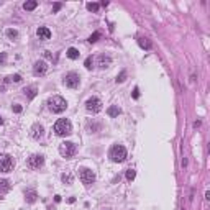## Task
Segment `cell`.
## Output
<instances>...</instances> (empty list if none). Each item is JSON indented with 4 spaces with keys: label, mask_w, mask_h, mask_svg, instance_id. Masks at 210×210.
Wrapping results in <instances>:
<instances>
[{
    "label": "cell",
    "mask_w": 210,
    "mask_h": 210,
    "mask_svg": "<svg viewBox=\"0 0 210 210\" xmlns=\"http://www.w3.org/2000/svg\"><path fill=\"white\" fill-rule=\"evenodd\" d=\"M48 107H49V110L52 113H63L67 107V102L59 95H52L51 99L48 100Z\"/></svg>",
    "instance_id": "6da1fadb"
},
{
    "label": "cell",
    "mask_w": 210,
    "mask_h": 210,
    "mask_svg": "<svg viewBox=\"0 0 210 210\" xmlns=\"http://www.w3.org/2000/svg\"><path fill=\"white\" fill-rule=\"evenodd\" d=\"M54 131L58 136H67L72 133V123L67 118H59L54 125Z\"/></svg>",
    "instance_id": "7a4b0ae2"
},
{
    "label": "cell",
    "mask_w": 210,
    "mask_h": 210,
    "mask_svg": "<svg viewBox=\"0 0 210 210\" xmlns=\"http://www.w3.org/2000/svg\"><path fill=\"white\" fill-rule=\"evenodd\" d=\"M108 156H110V159L113 161V163H123L125 159H127V149L122 144H113L110 149V153H108Z\"/></svg>",
    "instance_id": "3957f363"
},
{
    "label": "cell",
    "mask_w": 210,
    "mask_h": 210,
    "mask_svg": "<svg viewBox=\"0 0 210 210\" xmlns=\"http://www.w3.org/2000/svg\"><path fill=\"white\" fill-rule=\"evenodd\" d=\"M59 153H61L63 158H72L77 153V146L72 141H64V143L59 144Z\"/></svg>",
    "instance_id": "277c9868"
},
{
    "label": "cell",
    "mask_w": 210,
    "mask_h": 210,
    "mask_svg": "<svg viewBox=\"0 0 210 210\" xmlns=\"http://www.w3.org/2000/svg\"><path fill=\"white\" fill-rule=\"evenodd\" d=\"M79 177H80V181H82L84 185H90V184L95 182V174H94V171H90V169H87V168H82V169H80V171H79Z\"/></svg>",
    "instance_id": "5b68a950"
},
{
    "label": "cell",
    "mask_w": 210,
    "mask_h": 210,
    "mask_svg": "<svg viewBox=\"0 0 210 210\" xmlns=\"http://www.w3.org/2000/svg\"><path fill=\"white\" fill-rule=\"evenodd\" d=\"M79 84H80V77L77 72H69V74L64 76V86L66 87L76 89V87H79Z\"/></svg>",
    "instance_id": "8992f818"
},
{
    "label": "cell",
    "mask_w": 210,
    "mask_h": 210,
    "mask_svg": "<svg viewBox=\"0 0 210 210\" xmlns=\"http://www.w3.org/2000/svg\"><path fill=\"white\" fill-rule=\"evenodd\" d=\"M86 108L90 113H99V112L102 110V100L97 99V97H90L86 102Z\"/></svg>",
    "instance_id": "52a82bcc"
},
{
    "label": "cell",
    "mask_w": 210,
    "mask_h": 210,
    "mask_svg": "<svg viewBox=\"0 0 210 210\" xmlns=\"http://www.w3.org/2000/svg\"><path fill=\"white\" fill-rule=\"evenodd\" d=\"M13 169V159L8 154L0 156V172H10Z\"/></svg>",
    "instance_id": "ba28073f"
},
{
    "label": "cell",
    "mask_w": 210,
    "mask_h": 210,
    "mask_svg": "<svg viewBox=\"0 0 210 210\" xmlns=\"http://www.w3.org/2000/svg\"><path fill=\"white\" fill-rule=\"evenodd\" d=\"M43 164H44V158L41 154H33L28 159V166L31 169H39V168H43Z\"/></svg>",
    "instance_id": "9c48e42d"
},
{
    "label": "cell",
    "mask_w": 210,
    "mask_h": 210,
    "mask_svg": "<svg viewBox=\"0 0 210 210\" xmlns=\"http://www.w3.org/2000/svg\"><path fill=\"white\" fill-rule=\"evenodd\" d=\"M46 71H48V64L44 61H36L35 63V66H33V74L35 76H43V74H46Z\"/></svg>",
    "instance_id": "30bf717a"
},
{
    "label": "cell",
    "mask_w": 210,
    "mask_h": 210,
    "mask_svg": "<svg viewBox=\"0 0 210 210\" xmlns=\"http://www.w3.org/2000/svg\"><path fill=\"white\" fill-rule=\"evenodd\" d=\"M43 135H44V128H43V125L35 123L33 127H31V136H33L35 140H39Z\"/></svg>",
    "instance_id": "8fae6325"
},
{
    "label": "cell",
    "mask_w": 210,
    "mask_h": 210,
    "mask_svg": "<svg viewBox=\"0 0 210 210\" xmlns=\"http://www.w3.org/2000/svg\"><path fill=\"white\" fill-rule=\"evenodd\" d=\"M36 35H38V38L43 39V41L51 38V31H49V28H46V26H39L38 30H36Z\"/></svg>",
    "instance_id": "7c38bea8"
},
{
    "label": "cell",
    "mask_w": 210,
    "mask_h": 210,
    "mask_svg": "<svg viewBox=\"0 0 210 210\" xmlns=\"http://www.w3.org/2000/svg\"><path fill=\"white\" fill-rule=\"evenodd\" d=\"M97 61H99V66H100V69H105V67H108L112 64V59L108 58V56H99L97 58Z\"/></svg>",
    "instance_id": "4fadbf2b"
},
{
    "label": "cell",
    "mask_w": 210,
    "mask_h": 210,
    "mask_svg": "<svg viewBox=\"0 0 210 210\" xmlns=\"http://www.w3.org/2000/svg\"><path fill=\"white\" fill-rule=\"evenodd\" d=\"M25 199H26L28 204H33V202H36V199H38V194H36V191H26Z\"/></svg>",
    "instance_id": "5bb4252c"
},
{
    "label": "cell",
    "mask_w": 210,
    "mask_h": 210,
    "mask_svg": "<svg viewBox=\"0 0 210 210\" xmlns=\"http://www.w3.org/2000/svg\"><path fill=\"white\" fill-rule=\"evenodd\" d=\"M10 182L7 179H0V195H2V194H7L10 191Z\"/></svg>",
    "instance_id": "9a60e30c"
},
{
    "label": "cell",
    "mask_w": 210,
    "mask_h": 210,
    "mask_svg": "<svg viewBox=\"0 0 210 210\" xmlns=\"http://www.w3.org/2000/svg\"><path fill=\"white\" fill-rule=\"evenodd\" d=\"M138 44L143 48V49H151L153 48V43L149 41L148 38H138Z\"/></svg>",
    "instance_id": "2e32d148"
},
{
    "label": "cell",
    "mask_w": 210,
    "mask_h": 210,
    "mask_svg": "<svg viewBox=\"0 0 210 210\" xmlns=\"http://www.w3.org/2000/svg\"><path fill=\"white\" fill-rule=\"evenodd\" d=\"M66 56L69 59H79L80 52H79V49H76V48H69V49L66 51Z\"/></svg>",
    "instance_id": "e0dca14e"
},
{
    "label": "cell",
    "mask_w": 210,
    "mask_h": 210,
    "mask_svg": "<svg viewBox=\"0 0 210 210\" xmlns=\"http://www.w3.org/2000/svg\"><path fill=\"white\" fill-rule=\"evenodd\" d=\"M36 7H38V2L36 0H28V2L23 3V8H25L26 12H31V10H35Z\"/></svg>",
    "instance_id": "ac0fdd59"
},
{
    "label": "cell",
    "mask_w": 210,
    "mask_h": 210,
    "mask_svg": "<svg viewBox=\"0 0 210 210\" xmlns=\"http://www.w3.org/2000/svg\"><path fill=\"white\" fill-rule=\"evenodd\" d=\"M107 113H108V117H118L120 113H122V110H120L117 105H112V107H108Z\"/></svg>",
    "instance_id": "d6986e66"
},
{
    "label": "cell",
    "mask_w": 210,
    "mask_h": 210,
    "mask_svg": "<svg viewBox=\"0 0 210 210\" xmlns=\"http://www.w3.org/2000/svg\"><path fill=\"white\" fill-rule=\"evenodd\" d=\"M23 92H25V95L28 97V99H35V97H36V87H35V86H31V87H26Z\"/></svg>",
    "instance_id": "ffe728a7"
},
{
    "label": "cell",
    "mask_w": 210,
    "mask_h": 210,
    "mask_svg": "<svg viewBox=\"0 0 210 210\" xmlns=\"http://www.w3.org/2000/svg\"><path fill=\"white\" fill-rule=\"evenodd\" d=\"M5 82H15V84H18V82H22V76H20V74H13V76H8Z\"/></svg>",
    "instance_id": "44dd1931"
},
{
    "label": "cell",
    "mask_w": 210,
    "mask_h": 210,
    "mask_svg": "<svg viewBox=\"0 0 210 210\" xmlns=\"http://www.w3.org/2000/svg\"><path fill=\"white\" fill-rule=\"evenodd\" d=\"M61 179H63V182H66V184H72V181H74V177H72L71 172H64V174L61 176Z\"/></svg>",
    "instance_id": "7402d4cb"
},
{
    "label": "cell",
    "mask_w": 210,
    "mask_h": 210,
    "mask_svg": "<svg viewBox=\"0 0 210 210\" xmlns=\"http://www.w3.org/2000/svg\"><path fill=\"white\" fill-rule=\"evenodd\" d=\"M7 36H8L10 39H15V38H18V31L13 30V28H8V30H7Z\"/></svg>",
    "instance_id": "603a6c76"
},
{
    "label": "cell",
    "mask_w": 210,
    "mask_h": 210,
    "mask_svg": "<svg viewBox=\"0 0 210 210\" xmlns=\"http://www.w3.org/2000/svg\"><path fill=\"white\" fill-rule=\"evenodd\" d=\"M86 7H87V10H90V12H97L100 5H99V3H95V2H89Z\"/></svg>",
    "instance_id": "cb8c5ba5"
},
{
    "label": "cell",
    "mask_w": 210,
    "mask_h": 210,
    "mask_svg": "<svg viewBox=\"0 0 210 210\" xmlns=\"http://www.w3.org/2000/svg\"><path fill=\"white\" fill-rule=\"evenodd\" d=\"M84 66H86V69H92V67H94V58L89 56V58L86 59V63H84Z\"/></svg>",
    "instance_id": "d4e9b609"
},
{
    "label": "cell",
    "mask_w": 210,
    "mask_h": 210,
    "mask_svg": "<svg viewBox=\"0 0 210 210\" xmlns=\"http://www.w3.org/2000/svg\"><path fill=\"white\" fill-rule=\"evenodd\" d=\"M135 177H136L135 169H128V171H127V181H133Z\"/></svg>",
    "instance_id": "484cf974"
},
{
    "label": "cell",
    "mask_w": 210,
    "mask_h": 210,
    "mask_svg": "<svg viewBox=\"0 0 210 210\" xmlns=\"http://www.w3.org/2000/svg\"><path fill=\"white\" fill-rule=\"evenodd\" d=\"M99 38H100V33H99V31H95V33H92L90 36H89V43H95Z\"/></svg>",
    "instance_id": "4316f807"
},
{
    "label": "cell",
    "mask_w": 210,
    "mask_h": 210,
    "mask_svg": "<svg viewBox=\"0 0 210 210\" xmlns=\"http://www.w3.org/2000/svg\"><path fill=\"white\" fill-rule=\"evenodd\" d=\"M125 79H127V71H122V72H120V76H117V84L123 82Z\"/></svg>",
    "instance_id": "83f0119b"
},
{
    "label": "cell",
    "mask_w": 210,
    "mask_h": 210,
    "mask_svg": "<svg viewBox=\"0 0 210 210\" xmlns=\"http://www.w3.org/2000/svg\"><path fill=\"white\" fill-rule=\"evenodd\" d=\"M61 3H59V2H56L54 3V5H52V13H56V12H59V10H61Z\"/></svg>",
    "instance_id": "f1b7e54d"
},
{
    "label": "cell",
    "mask_w": 210,
    "mask_h": 210,
    "mask_svg": "<svg viewBox=\"0 0 210 210\" xmlns=\"http://www.w3.org/2000/svg\"><path fill=\"white\" fill-rule=\"evenodd\" d=\"M22 110H23V107H22V105H13V112H15V113H22Z\"/></svg>",
    "instance_id": "f546056e"
},
{
    "label": "cell",
    "mask_w": 210,
    "mask_h": 210,
    "mask_svg": "<svg viewBox=\"0 0 210 210\" xmlns=\"http://www.w3.org/2000/svg\"><path fill=\"white\" fill-rule=\"evenodd\" d=\"M133 99H138V97H140V89L138 87H135V89H133Z\"/></svg>",
    "instance_id": "4dcf8cb0"
},
{
    "label": "cell",
    "mask_w": 210,
    "mask_h": 210,
    "mask_svg": "<svg viewBox=\"0 0 210 210\" xmlns=\"http://www.w3.org/2000/svg\"><path fill=\"white\" fill-rule=\"evenodd\" d=\"M5 59H7V54H5V52H2V54H0V64L5 63Z\"/></svg>",
    "instance_id": "1f68e13d"
},
{
    "label": "cell",
    "mask_w": 210,
    "mask_h": 210,
    "mask_svg": "<svg viewBox=\"0 0 210 210\" xmlns=\"http://www.w3.org/2000/svg\"><path fill=\"white\" fill-rule=\"evenodd\" d=\"M3 123V118H2V117H0V125H2Z\"/></svg>",
    "instance_id": "d6a6232c"
},
{
    "label": "cell",
    "mask_w": 210,
    "mask_h": 210,
    "mask_svg": "<svg viewBox=\"0 0 210 210\" xmlns=\"http://www.w3.org/2000/svg\"><path fill=\"white\" fill-rule=\"evenodd\" d=\"M0 3H2V2H0Z\"/></svg>",
    "instance_id": "836d02e7"
}]
</instances>
